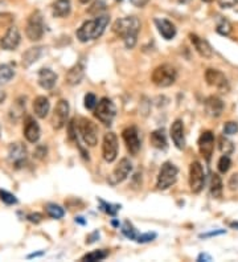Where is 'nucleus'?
<instances>
[{"label": "nucleus", "instance_id": "nucleus-1", "mask_svg": "<svg viewBox=\"0 0 238 262\" xmlns=\"http://www.w3.org/2000/svg\"><path fill=\"white\" fill-rule=\"evenodd\" d=\"M140 31V21L135 16H128V17H122L118 19L113 25V32L120 39H123L126 46L128 49L134 48L136 44V37Z\"/></svg>", "mask_w": 238, "mask_h": 262}, {"label": "nucleus", "instance_id": "nucleus-2", "mask_svg": "<svg viewBox=\"0 0 238 262\" xmlns=\"http://www.w3.org/2000/svg\"><path fill=\"white\" fill-rule=\"evenodd\" d=\"M110 17L106 15L97 16L96 19L85 21L77 31V39L81 43H88L97 40L98 37L104 35L105 29L109 25Z\"/></svg>", "mask_w": 238, "mask_h": 262}, {"label": "nucleus", "instance_id": "nucleus-3", "mask_svg": "<svg viewBox=\"0 0 238 262\" xmlns=\"http://www.w3.org/2000/svg\"><path fill=\"white\" fill-rule=\"evenodd\" d=\"M176 78V69H175L172 65H169V64H163V65L158 66V68L152 72L151 81L154 82L156 86H159V88H168V86L175 84Z\"/></svg>", "mask_w": 238, "mask_h": 262}, {"label": "nucleus", "instance_id": "nucleus-4", "mask_svg": "<svg viewBox=\"0 0 238 262\" xmlns=\"http://www.w3.org/2000/svg\"><path fill=\"white\" fill-rule=\"evenodd\" d=\"M94 116H96V118L100 121L101 124L106 125V126H110L117 116L116 105L113 104V101L110 100V98L104 97V98L97 104Z\"/></svg>", "mask_w": 238, "mask_h": 262}, {"label": "nucleus", "instance_id": "nucleus-5", "mask_svg": "<svg viewBox=\"0 0 238 262\" xmlns=\"http://www.w3.org/2000/svg\"><path fill=\"white\" fill-rule=\"evenodd\" d=\"M177 175H179V168L173 163H163V166H161L160 171H159L156 187L159 189H167L169 187H172L176 183Z\"/></svg>", "mask_w": 238, "mask_h": 262}, {"label": "nucleus", "instance_id": "nucleus-6", "mask_svg": "<svg viewBox=\"0 0 238 262\" xmlns=\"http://www.w3.org/2000/svg\"><path fill=\"white\" fill-rule=\"evenodd\" d=\"M78 131L88 146L94 147L98 143V128L93 121L88 118H81L78 121Z\"/></svg>", "mask_w": 238, "mask_h": 262}, {"label": "nucleus", "instance_id": "nucleus-7", "mask_svg": "<svg viewBox=\"0 0 238 262\" xmlns=\"http://www.w3.org/2000/svg\"><path fill=\"white\" fill-rule=\"evenodd\" d=\"M25 35L31 41H39L44 35V23H42V16L39 11H35L29 16L25 28Z\"/></svg>", "mask_w": 238, "mask_h": 262}, {"label": "nucleus", "instance_id": "nucleus-8", "mask_svg": "<svg viewBox=\"0 0 238 262\" xmlns=\"http://www.w3.org/2000/svg\"><path fill=\"white\" fill-rule=\"evenodd\" d=\"M205 184V172L201 163L195 160L189 167V187L193 193H200Z\"/></svg>", "mask_w": 238, "mask_h": 262}, {"label": "nucleus", "instance_id": "nucleus-9", "mask_svg": "<svg viewBox=\"0 0 238 262\" xmlns=\"http://www.w3.org/2000/svg\"><path fill=\"white\" fill-rule=\"evenodd\" d=\"M102 155L108 163H113L118 155V138L114 132H108L104 138L102 144Z\"/></svg>", "mask_w": 238, "mask_h": 262}, {"label": "nucleus", "instance_id": "nucleus-10", "mask_svg": "<svg viewBox=\"0 0 238 262\" xmlns=\"http://www.w3.org/2000/svg\"><path fill=\"white\" fill-rule=\"evenodd\" d=\"M69 102L65 100H60L56 105V109L52 117V126L56 130H60L66 125L68 117H69Z\"/></svg>", "mask_w": 238, "mask_h": 262}, {"label": "nucleus", "instance_id": "nucleus-11", "mask_svg": "<svg viewBox=\"0 0 238 262\" xmlns=\"http://www.w3.org/2000/svg\"><path fill=\"white\" fill-rule=\"evenodd\" d=\"M205 80H207L208 85L217 88L223 92H228L229 90V81H228L227 76L219 69H207L205 72Z\"/></svg>", "mask_w": 238, "mask_h": 262}, {"label": "nucleus", "instance_id": "nucleus-12", "mask_svg": "<svg viewBox=\"0 0 238 262\" xmlns=\"http://www.w3.org/2000/svg\"><path fill=\"white\" fill-rule=\"evenodd\" d=\"M123 140L126 143V147L128 152L131 155H138L139 150H140V139H139V132L138 129L135 126H130L123 130Z\"/></svg>", "mask_w": 238, "mask_h": 262}, {"label": "nucleus", "instance_id": "nucleus-13", "mask_svg": "<svg viewBox=\"0 0 238 262\" xmlns=\"http://www.w3.org/2000/svg\"><path fill=\"white\" fill-rule=\"evenodd\" d=\"M131 171H132V164H131L130 160L127 158L120 159L119 164L113 171L112 176L109 177V183L112 185H117L119 183H122V181L126 180Z\"/></svg>", "mask_w": 238, "mask_h": 262}, {"label": "nucleus", "instance_id": "nucleus-14", "mask_svg": "<svg viewBox=\"0 0 238 262\" xmlns=\"http://www.w3.org/2000/svg\"><path fill=\"white\" fill-rule=\"evenodd\" d=\"M8 159L16 168H20L27 162V148L21 143H12L8 148Z\"/></svg>", "mask_w": 238, "mask_h": 262}, {"label": "nucleus", "instance_id": "nucleus-15", "mask_svg": "<svg viewBox=\"0 0 238 262\" xmlns=\"http://www.w3.org/2000/svg\"><path fill=\"white\" fill-rule=\"evenodd\" d=\"M199 150L200 154L209 162L215 150V134L212 131H204L203 134L200 135Z\"/></svg>", "mask_w": 238, "mask_h": 262}, {"label": "nucleus", "instance_id": "nucleus-16", "mask_svg": "<svg viewBox=\"0 0 238 262\" xmlns=\"http://www.w3.org/2000/svg\"><path fill=\"white\" fill-rule=\"evenodd\" d=\"M21 41V35H20L19 29L13 25L8 27L5 35L0 39V46L4 50H15L19 46Z\"/></svg>", "mask_w": 238, "mask_h": 262}, {"label": "nucleus", "instance_id": "nucleus-17", "mask_svg": "<svg viewBox=\"0 0 238 262\" xmlns=\"http://www.w3.org/2000/svg\"><path fill=\"white\" fill-rule=\"evenodd\" d=\"M171 138L173 140V144L179 148V150H184L185 148V135H184V125L180 120L175 121L169 130Z\"/></svg>", "mask_w": 238, "mask_h": 262}, {"label": "nucleus", "instance_id": "nucleus-18", "mask_svg": "<svg viewBox=\"0 0 238 262\" xmlns=\"http://www.w3.org/2000/svg\"><path fill=\"white\" fill-rule=\"evenodd\" d=\"M204 105H205V112L212 118H219V117H221L224 108H225L223 100L216 96L208 97L205 102H204Z\"/></svg>", "mask_w": 238, "mask_h": 262}, {"label": "nucleus", "instance_id": "nucleus-19", "mask_svg": "<svg viewBox=\"0 0 238 262\" xmlns=\"http://www.w3.org/2000/svg\"><path fill=\"white\" fill-rule=\"evenodd\" d=\"M189 39H191V43L193 44L195 49L197 50V53H199L201 57L211 58L212 56H213V49H212L211 44L208 43L207 40L195 35V33H191V35H189Z\"/></svg>", "mask_w": 238, "mask_h": 262}, {"label": "nucleus", "instance_id": "nucleus-20", "mask_svg": "<svg viewBox=\"0 0 238 262\" xmlns=\"http://www.w3.org/2000/svg\"><path fill=\"white\" fill-rule=\"evenodd\" d=\"M57 82V74L49 68H42L39 72V85L45 90L53 89Z\"/></svg>", "mask_w": 238, "mask_h": 262}, {"label": "nucleus", "instance_id": "nucleus-21", "mask_svg": "<svg viewBox=\"0 0 238 262\" xmlns=\"http://www.w3.org/2000/svg\"><path fill=\"white\" fill-rule=\"evenodd\" d=\"M155 25L163 39L172 40L176 36V27L167 19H155Z\"/></svg>", "mask_w": 238, "mask_h": 262}, {"label": "nucleus", "instance_id": "nucleus-22", "mask_svg": "<svg viewBox=\"0 0 238 262\" xmlns=\"http://www.w3.org/2000/svg\"><path fill=\"white\" fill-rule=\"evenodd\" d=\"M40 134H41V130H40L39 124L35 120H32V118H28L27 124L24 126V136H25V139L29 143H36L40 139Z\"/></svg>", "mask_w": 238, "mask_h": 262}, {"label": "nucleus", "instance_id": "nucleus-23", "mask_svg": "<svg viewBox=\"0 0 238 262\" xmlns=\"http://www.w3.org/2000/svg\"><path fill=\"white\" fill-rule=\"evenodd\" d=\"M84 74H85L84 62H78V64H76V65L68 72V74H66V82H68L69 85H78V84L82 81Z\"/></svg>", "mask_w": 238, "mask_h": 262}, {"label": "nucleus", "instance_id": "nucleus-24", "mask_svg": "<svg viewBox=\"0 0 238 262\" xmlns=\"http://www.w3.org/2000/svg\"><path fill=\"white\" fill-rule=\"evenodd\" d=\"M49 109H50V102L46 97L40 96L33 101V112H35V116L41 118V120L48 116Z\"/></svg>", "mask_w": 238, "mask_h": 262}, {"label": "nucleus", "instance_id": "nucleus-25", "mask_svg": "<svg viewBox=\"0 0 238 262\" xmlns=\"http://www.w3.org/2000/svg\"><path fill=\"white\" fill-rule=\"evenodd\" d=\"M70 9H72L70 0H56L52 5L54 17H66L70 13Z\"/></svg>", "mask_w": 238, "mask_h": 262}, {"label": "nucleus", "instance_id": "nucleus-26", "mask_svg": "<svg viewBox=\"0 0 238 262\" xmlns=\"http://www.w3.org/2000/svg\"><path fill=\"white\" fill-rule=\"evenodd\" d=\"M42 54V48L41 46H33V48H29V49L23 54V65L25 68H29L32 64H35Z\"/></svg>", "mask_w": 238, "mask_h": 262}, {"label": "nucleus", "instance_id": "nucleus-27", "mask_svg": "<svg viewBox=\"0 0 238 262\" xmlns=\"http://www.w3.org/2000/svg\"><path fill=\"white\" fill-rule=\"evenodd\" d=\"M150 140L151 144H152L155 148H158V150H165V148H167V138H165L164 130H163V129L152 131L150 135Z\"/></svg>", "mask_w": 238, "mask_h": 262}, {"label": "nucleus", "instance_id": "nucleus-28", "mask_svg": "<svg viewBox=\"0 0 238 262\" xmlns=\"http://www.w3.org/2000/svg\"><path fill=\"white\" fill-rule=\"evenodd\" d=\"M223 192H224V185H223V180H221V177H220L219 174H213L211 179L212 196L215 197V199H220V197L223 196Z\"/></svg>", "mask_w": 238, "mask_h": 262}, {"label": "nucleus", "instance_id": "nucleus-29", "mask_svg": "<svg viewBox=\"0 0 238 262\" xmlns=\"http://www.w3.org/2000/svg\"><path fill=\"white\" fill-rule=\"evenodd\" d=\"M232 29H233V27H232V23L229 20L225 19V17H219L217 19V25H216L217 33L223 36H229L232 33Z\"/></svg>", "mask_w": 238, "mask_h": 262}, {"label": "nucleus", "instance_id": "nucleus-30", "mask_svg": "<svg viewBox=\"0 0 238 262\" xmlns=\"http://www.w3.org/2000/svg\"><path fill=\"white\" fill-rule=\"evenodd\" d=\"M45 212L48 216L52 217V219H56V220L62 219L64 215H65V211H64V208H61V207L57 204H53V203H49V204L45 205Z\"/></svg>", "mask_w": 238, "mask_h": 262}, {"label": "nucleus", "instance_id": "nucleus-31", "mask_svg": "<svg viewBox=\"0 0 238 262\" xmlns=\"http://www.w3.org/2000/svg\"><path fill=\"white\" fill-rule=\"evenodd\" d=\"M108 257H109V252L105 251V249H100V251L90 252L88 255H85L84 257H82V261H88V262L102 261V260L108 259Z\"/></svg>", "mask_w": 238, "mask_h": 262}, {"label": "nucleus", "instance_id": "nucleus-32", "mask_svg": "<svg viewBox=\"0 0 238 262\" xmlns=\"http://www.w3.org/2000/svg\"><path fill=\"white\" fill-rule=\"evenodd\" d=\"M15 76V70L9 65H0V86L7 84Z\"/></svg>", "mask_w": 238, "mask_h": 262}, {"label": "nucleus", "instance_id": "nucleus-33", "mask_svg": "<svg viewBox=\"0 0 238 262\" xmlns=\"http://www.w3.org/2000/svg\"><path fill=\"white\" fill-rule=\"evenodd\" d=\"M220 150H221L223 154L231 155L233 154V151H235V144H233L232 140L225 138V136H221V138H220Z\"/></svg>", "mask_w": 238, "mask_h": 262}, {"label": "nucleus", "instance_id": "nucleus-34", "mask_svg": "<svg viewBox=\"0 0 238 262\" xmlns=\"http://www.w3.org/2000/svg\"><path fill=\"white\" fill-rule=\"evenodd\" d=\"M122 233L124 236H126L127 239L130 240H136V237H138V232H136V229L134 228V225L130 223V221H124V224L122 225Z\"/></svg>", "mask_w": 238, "mask_h": 262}, {"label": "nucleus", "instance_id": "nucleus-35", "mask_svg": "<svg viewBox=\"0 0 238 262\" xmlns=\"http://www.w3.org/2000/svg\"><path fill=\"white\" fill-rule=\"evenodd\" d=\"M231 166H232V160H231V158H229V155L224 154L223 156L220 158L219 164H217V167H219V171L221 172V174H227L228 171H229V168H231Z\"/></svg>", "mask_w": 238, "mask_h": 262}, {"label": "nucleus", "instance_id": "nucleus-36", "mask_svg": "<svg viewBox=\"0 0 238 262\" xmlns=\"http://www.w3.org/2000/svg\"><path fill=\"white\" fill-rule=\"evenodd\" d=\"M100 203H101V208H102V211H105V212L108 213V215H110V216H116L117 212H118L119 209H120V205L110 204V203H106V201H104V200H100Z\"/></svg>", "mask_w": 238, "mask_h": 262}, {"label": "nucleus", "instance_id": "nucleus-37", "mask_svg": "<svg viewBox=\"0 0 238 262\" xmlns=\"http://www.w3.org/2000/svg\"><path fill=\"white\" fill-rule=\"evenodd\" d=\"M0 200L5 203L7 205H13L17 203V199H16L15 195H12V193L7 192V191H3V189H0Z\"/></svg>", "mask_w": 238, "mask_h": 262}, {"label": "nucleus", "instance_id": "nucleus-38", "mask_svg": "<svg viewBox=\"0 0 238 262\" xmlns=\"http://www.w3.org/2000/svg\"><path fill=\"white\" fill-rule=\"evenodd\" d=\"M97 104H98V100H97V97L94 96L93 93H88V94L85 96V108L88 109V110L96 109Z\"/></svg>", "mask_w": 238, "mask_h": 262}, {"label": "nucleus", "instance_id": "nucleus-39", "mask_svg": "<svg viewBox=\"0 0 238 262\" xmlns=\"http://www.w3.org/2000/svg\"><path fill=\"white\" fill-rule=\"evenodd\" d=\"M238 131V124L237 122H227L225 126H224V134L225 135H235Z\"/></svg>", "mask_w": 238, "mask_h": 262}, {"label": "nucleus", "instance_id": "nucleus-40", "mask_svg": "<svg viewBox=\"0 0 238 262\" xmlns=\"http://www.w3.org/2000/svg\"><path fill=\"white\" fill-rule=\"evenodd\" d=\"M155 239H156V233H143V235H138L135 241L139 244H146L150 243V241H154Z\"/></svg>", "mask_w": 238, "mask_h": 262}, {"label": "nucleus", "instance_id": "nucleus-41", "mask_svg": "<svg viewBox=\"0 0 238 262\" xmlns=\"http://www.w3.org/2000/svg\"><path fill=\"white\" fill-rule=\"evenodd\" d=\"M13 16L11 13H0V27H11Z\"/></svg>", "mask_w": 238, "mask_h": 262}, {"label": "nucleus", "instance_id": "nucleus-42", "mask_svg": "<svg viewBox=\"0 0 238 262\" xmlns=\"http://www.w3.org/2000/svg\"><path fill=\"white\" fill-rule=\"evenodd\" d=\"M105 3L104 1H96V3L93 4L92 7H90V9H89V12L90 13H93V15H98L101 11H105Z\"/></svg>", "mask_w": 238, "mask_h": 262}, {"label": "nucleus", "instance_id": "nucleus-43", "mask_svg": "<svg viewBox=\"0 0 238 262\" xmlns=\"http://www.w3.org/2000/svg\"><path fill=\"white\" fill-rule=\"evenodd\" d=\"M219 4L221 8H233L238 5V0H220Z\"/></svg>", "mask_w": 238, "mask_h": 262}, {"label": "nucleus", "instance_id": "nucleus-44", "mask_svg": "<svg viewBox=\"0 0 238 262\" xmlns=\"http://www.w3.org/2000/svg\"><path fill=\"white\" fill-rule=\"evenodd\" d=\"M229 188H231L232 191L238 189V174L232 175V177L229 179Z\"/></svg>", "mask_w": 238, "mask_h": 262}, {"label": "nucleus", "instance_id": "nucleus-45", "mask_svg": "<svg viewBox=\"0 0 238 262\" xmlns=\"http://www.w3.org/2000/svg\"><path fill=\"white\" fill-rule=\"evenodd\" d=\"M224 233H227V232H225V229H221V231L208 232V233L200 235V237H201V239H208V237H213V236H220V235H224Z\"/></svg>", "mask_w": 238, "mask_h": 262}, {"label": "nucleus", "instance_id": "nucleus-46", "mask_svg": "<svg viewBox=\"0 0 238 262\" xmlns=\"http://www.w3.org/2000/svg\"><path fill=\"white\" fill-rule=\"evenodd\" d=\"M28 220L31 221V223H40L42 220V215L41 213H32V215H28Z\"/></svg>", "mask_w": 238, "mask_h": 262}, {"label": "nucleus", "instance_id": "nucleus-47", "mask_svg": "<svg viewBox=\"0 0 238 262\" xmlns=\"http://www.w3.org/2000/svg\"><path fill=\"white\" fill-rule=\"evenodd\" d=\"M77 132L74 131V121H72L69 124V138L72 139V140H77Z\"/></svg>", "mask_w": 238, "mask_h": 262}, {"label": "nucleus", "instance_id": "nucleus-48", "mask_svg": "<svg viewBox=\"0 0 238 262\" xmlns=\"http://www.w3.org/2000/svg\"><path fill=\"white\" fill-rule=\"evenodd\" d=\"M197 261H212V257L209 255H205V253H201V255L197 257Z\"/></svg>", "mask_w": 238, "mask_h": 262}, {"label": "nucleus", "instance_id": "nucleus-49", "mask_svg": "<svg viewBox=\"0 0 238 262\" xmlns=\"http://www.w3.org/2000/svg\"><path fill=\"white\" fill-rule=\"evenodd\" d=\"M94 237H100V233H98V232H94V233H93V235L90 236V237H89V240H88V241H86V243H88V244L94 243V241H96V240H94Z\"/></svg>", "mask_w": 238, "mask_h": 262}, {"label": "nucleus", "instance_id": "nucleus-50", "mask_svg": "<svg viewBox=\"0 0 238 262\" xmlns=\"http://www.w3.org/2000/svg\"><path fill=\"white\" fill-rule=\"evenodd\" d=\"M5 97H7L5 92H3V90H0V105L3 104L4 100H5Z\"/></svg>", "mask_w": 238, "mask_h": 262}, {"label": "nucleus", "instance_id": "nucleus-51", "mask_svg": "<svg viewBox=\"0 0 238 262\" xmlns=\"http://www.w3.org/2000/svg\"><path fill=\"white\" fill-rule=\"evenodd\" d=\"M44 255V252H39V253H32V255L28 256V259H33V257H40V256Z\"/></svg>", "mask_w": 238, "mask_h": 262}, {"label": "nucleus", "instance_id": "nucleus-52", "mask_svg": "<svg viewBox=\"0 0 238 262\" xmlns=\"http://www.w3.org/2000/svg\"><path fill=\"white\" fill-rule=\"evenodd\" d=\"M82 219H84V217H77V219H76V221H78L80 224H85V221Z\"/></svg>", "mask_w": 238, "mask_h": 262}, {"label": "nucleus", "instance_id": "nucleus-53", "mask_svg": "<svg viewBox=\"0 0 238 262\" xmlns=\"http://www.w3.org/2000/svg\"><path fill=\"white\" fill-rule=\"evenodd\" d=\"M231 227L232 228H236V229H238V221H237V223H232Z\"/></svg>", "mask_w": 238, "mask_h": 262}, {"label": "nucleus", "instance_id": "nucleus-54", "mask_svg": "<svg viewBox=\"0 0 238 262\" xmlns=\"http://www.w3.org/2000/svg\"><path fill=\"white\" fill-rule=\"evenodd\" d=\"M90 1H93V0H80V3H82V4H88V3H90Z\"/></svg>", "mask_w": 238, "mask_h": 262}, {"label": "nucleus", "instance_id": "nucleus-55", "mask_svg": "<svg viewBox=\"0 0 238 262\" xmlns=\"http://www.w3.org/2000/svg\"><path fill=\"white\" fill-rule=\"evenodd\" d=\"M204 3H212V1H215V0H203Z\"/></svg>", "mask_w": 238, "mask_h": 262}, {"label": "nucleus", "instance_id": "nucleus-56", "mask_svg": "<svg viewBox=\"0 0 238 262\" xmlns=\"http://www.w3.org/2000/svg\"><path fill=\"white\" fill-rule=\"evenodd\" d=\"M180 3H187V1H189V0H179Z\"/></svg>", "mask_w": 238, "mask_h": 262}, {"label": "nucleus", "instance_id": "nucleus-57", "mask_svg": "<svg viewBox=\"0 0 238 262\" xmlns=\"http://www.w3.org/2000/svg\"><path fill=\"white\" fill-rule=\"evenodd\" d=\"M117 1H122V0H117Z\"/></svg>", "mask_w": 238, "mask_h": 262}]
</instances>
